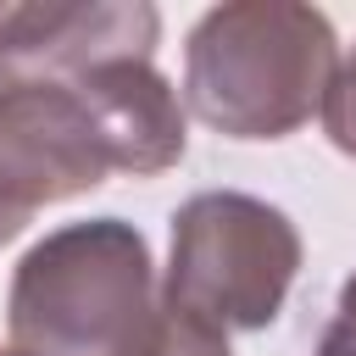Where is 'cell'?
<instances>
[{
	"label": "cell",
	"instance_id": "9c48e42d",
	"mask_svg": "<svg viewBox=\"0 0 356 356\" xmlns=\"http://www.w3.org/2000/svg\"><path fill=\"white\" fill-rule=\"evenodd\" d=\"M0 356H11V350H0Z\"/></svg>",
	"mask_w": 356,
	"mask_h": 356
},
{
	"label": "cell",
	"instance_id": "6da1fadb",
	"mask_svg": "<svg viewBox=\"0 0 356 356\" xmlns=\"http://www.w3.org/2000/svg\"><path fill=\"white\" fill-rule=\"evenodd\" d=\"M172 161H184V106L145 56L11 83L0 89V245L111 172L156 178Z\"/></svg>",
	"mask_w": 356,
	"mask_h": 356
},
{
	"label": "cell",
	"instance_id": "7a4b0ae2",
	"mask_svg": "<svg viewBox=\"0 0 356 356\" xmlns=\"http://www.w3.org/2000/svg\"><path fill=\"white\" fill-rule=\"evenodd\" d=\"M339 72L334 22L295 0L211 6L184 44V106L228 139H284L323 111Z\"/></svg>",
	"mask_w": 356,
	"mask_h": 356
},
{
	"label": "cell",
	"instance_id": "52a82bcc",
	"mask_svg": "<svg viewBox=\"0 0 356 356\" xmlns=\"http://www.w3.org/2000/svg\"><path fill=\"white\" fill-rule=\"evenodd\" d=\"M323 128H328L334 150L356 156V50H350V61H339V72H334V89H328V100H323Z\"/></svg>",
	"mask_w": 356,
	"mask_h": 356
},
{
	"label": "cell",
	"instance_id": "8992f818",
	"mask_svg": "<svg viewBox=\"0 0 356 356\" xmlns=\"http://www.w3.org/2000/svg\"><path fill=\"white\" fill-rule=\"evenodd\" d=\"M134 356H234V350H228V334H217V328H206V323L161 306L150 339H145Z\"/></svg>",
	"mask_w": 356,
	"mask_h": 356
},
{
	"label": "cell",
	"instance_id": "277c9868",
	"mask_svg": "<svg viewBox=\"0 0 356 356\" xmlns=\"http://www.w3.org/2000/svg\"><path fill=\"white\" fill-rule=\"evenodd\" d=\"M295 273L300 234L278 206L239 189H206L172 211L161 306L217 334H250L284 312Z\"/></svg>",
	"mask_w": 356,
	"mask_h": 356
},
{
	"label": "cell",
	"instance_id": "5b68a950",
	"mask_svg": "<svg viewBox=\"0 0 356 356\" xmlns=\"http://www.w3.org/2000/svg\"><path fill=\"white\" fill-rule=\"evenodd\" d=\"M161 17L145 0H0V89L33 78H72L100 61L156 56Z\"/></svg>",
	"mask_w": 356,
	"mask_h": 356
},
{
	"label": "cell",
	"instance_id": "3957f363",
	"mask_svg": "<svg viewBox=\"0 0 356 356\" xmlns=\"http://www.w3.org/2000/svg\"><path fill=\"white\" fill-rule=\"evenodd\" d=\"M161 317L150 245L122 217L44 234L11 273V356H134Z\"/></svg>",
	"mask_w": 356,
	"mask_h": 356
},
{
	"label": "cell",
	"instance_id": "ba28073f",
	"mask_svg": "<svg viewBox=\"0 0 356 356\" xmlns=\"http://www.w3.org/2000/svg\"><path fill=\"white\" fill-rule=\"evenodd\" d=\"M317 356H356V273L339 289V306H334V323L317 339Z\"/></svg>",
	"mask_w": 356,
	"mask_h": 356
}]
</instances>
